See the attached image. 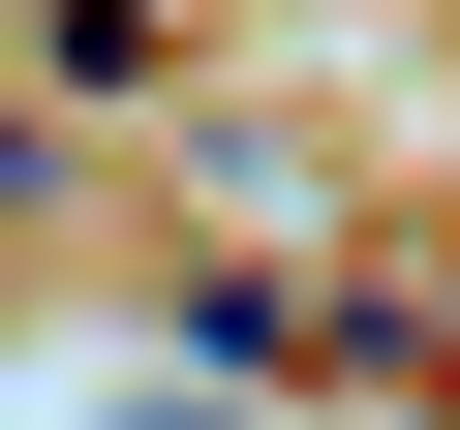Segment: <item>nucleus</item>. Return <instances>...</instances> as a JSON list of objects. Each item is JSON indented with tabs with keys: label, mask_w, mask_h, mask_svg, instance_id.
<instances>
[{
	"label": "nucleus",
	"mask_w": 460,
	"mask_h": 430,
	"mask_svg": "<svg viewBox=\"0 0 460 430\" xmlns=\"http://www.w3.org/2000/svg\"><path fill=\"white\" fill-rule=\"evenodd\" d=\"M307 338H338V308H307L277 246H184V369H307Z\"/></svg>",
	"instance_id": "nucleus-1"
},
{
	"label": "nucleus",
	"mask_w": 460,
	"mask_h": 430,
	"mask_svg": "<svg viewBox=\"0 0 460 430\" xmlns=\"http://www.w3.org/2000/svg\"><path fill=\"white\" fill-rule=\"evenodd\" d=\"M184 62V0H31V93H154Z\"/></svg>",
	"instance_id": "nucleus-2"
},
{
	"label": "nucleus",
	"mask_w": 460,
	"mask_h": 430,
	"mask_svg": "<svg viewBox=\"0 0 460 430\" xmlns=\"http://www.w3.org/2000/svg\"><path fill=\"white\" fill-rule=\"evenodd\" d=\"M0 215H62V93H0Z\"/></svg>",
	"instance_id": "nucleus-3"
}]
</instances>
